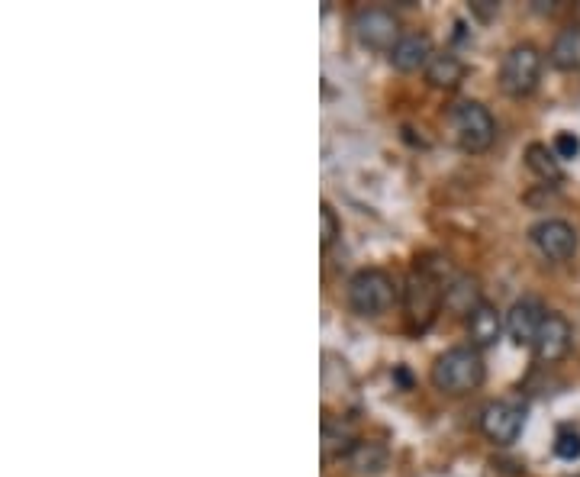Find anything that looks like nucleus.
<instances>
[{"instance_id": "nucleus-10", "label": "nucleus", "mask_w": 580, "mask_h": 477, "mask_svg": "<svg viewBox=\"0 0 580 477\" xmlns=\"http://www.w3.org/2000/svg\"><path fill=\"white\" fill-rule=\"evenodd\" d=\"M545 316L548 313H545L539 297H522V300L513 303L510 313H506V332H510V339L516 345H535Z\"/></svg>"}, {"instance_id": "nucleus-11", "label": "nucleus", "mask_w": 580, "mask_h": 477, "mask_svg": "<svg viewBox=\"0 0 580 477\" xmlns=\"http://www.w3.org/2000/svg\"><path fill=\"white\" fill-rule=\"evenodd\" d=\"M432 55H435V49H432V39L426 33H403L397 46L390 49V65L403 71V75H410V71L426 68L432 62Z\"/></svg>"}, {"instance_id": "nucleus-13", "label": "nucleus", "mask_w": 580, "mask_h": 477, "mask_svg": "<svg viewBox=\"0 0 580 477\" xmlns=\"http://www.w3.org/2000/svg\"><path fill=\"white\" fill-rule=\"evenodd\" d=\"M481 303H484L481 284H477V278H471V274H455V278L445 284V307L455 316H471Z\"/></svg>"}, {"instance_id": "nucleus-18", "label": "nucleus", "mask_w": 580, "mask_h": 477, "mask_svg": "<svg viewBox=\"0 0 580 477\" xmlns=\"http://www.w3.org/2000/svg\"><path fill=\"white\" fill-rule=\"evenodd\" d=\"M352 468L358 474H381L387 468V448L381 442H371V439H358V445L352 448Z\"/></svg>"}, {"instance_id": "nucleus-7", "label": "nucleus", "mask_w": 580, "mask_h": 477, "mask_svg": "<svg viewBox=\"0 0 580 477\" xmlns=\"http://www.w3.org/2000/svg\"><path fill=\"white\" fill-rule=\"evenodd\" d=\"M355 36L365 49H374V52H387L400 42V20L394 17L390 10L384 7H368V10H358L355 17Z\"/></svg>"}, {"instance_id": "nucleus-8", "label": "nucleus", "mask_w": 580, "mask_h": 477, "mask_svg": "<svg viewBox=\"0 0 580 477\" xmlns=\"http://www.w3.org/2000/svg\"><path fill=\"white\" fill-rule=\"evenodd\" d=\"M529 239L548 262H571L577 252V233L564 220H539L529 229Z\"/></svg>"}, {"instance_id": "nucleus-3", "label": "nucleus", "mask_w": 580, "mask_h": 477, "mask_svg": "<svg viewBox=\"0 0 580 477\" xmlns=\"http://www.w3.org/2000/svg\"><path fill=\"white\" fill-rule=\"evenodd\" d=\"M448 126H452V136L458 142L461 152H487L497 139V123H493L490 110L477 100H458V104L448 110Z\"/></svg>"}, {"instance_id": "nucleus-20", "label": "nucleus", "mask_w": 580, "mask_h": 477, "mask_svg": "<svg viewBox=\"0 0 580 477\" xmlns=\"http://www.w3.org/2000/svg\"><path fill=\"white\" fill-rule=\"evenodd\" d=\"M555 455L561 461H577L580 458V436L571 429H561L558 439H555Z\"/></svg>"}, {"instance_id": "nucleus-21", "label": "nucleus", "mask_w": 580, "mask_h": 477, "mask_svg": "<svg viewBox=\"0 0 580 477\" xmlns=\"http://www.w3.org/2000/svg\"><path fill=\"white\" fill-rule=\"evenodd\" d=\"M580 152V139L574 133H558L555 136V155L558 158H577Z\"/></svg>"}, {"instance_id": "nucleus-19", "label": "nucleus", "mask_w": 580, "mask_h": 477, "mask_svg": "<svg viewBox=\"0 0 580 477\" xmlns=\"http://www.w3.org/2000/svg\"><path fill=\"white\" fill-rule=\"evenodd\" d=\"M339 216H336V210H332L329 204H323L319 207V245H323V249H329L332 242L339 239Z\"/></svg>"}, {"instance_id": "nucleus-16", "label": "nucleus", "mask_w": 580, "mask_h": 477, "mask_svg": "<svg viewBox=\"0 0 580 477\" xmlns=\"http://www.w3.org/2000/svg\"><path fill=\"white\" fill-rule=\"evenodd\" d=\"M358 445L355 432L342 419H326L323 423V458L332 461V458H348L352 455V448Z\"/></svg>"}, {"instance_id": "nucleus-17", "label": "nucleus", "mask_w": 580, "mask_h": 477, "mask_svg": "<svg viewBox=\"0 0 580 477\" xmlns=\"http://www.w3.org/2000/svg\"><path fill=\"white\" fill-rule=\"evenodd\" d=\"M526 165H529L532 175H535V178H542V181L558 184V181L564 178L555 149L542 146V142H529V146H526Z\"/></svg>"}, {"instance_id": "nucleus-2", "label": "nucleus", "mask_w": 580, "mask_h": 477, "mask_svg": "<svg viewBox=\"0 0 580 477\" xmlns=\"http://www.w3.org/2000/svg\"><path fill=\"white\" fill-rule=\"evenodd\" d=\"M442 268H435L429 262H419L413 274L406 278L403 287V303H406V316L416 329H429L435 313L445 303V281L439 278Z\"/></svg>"}, {"instance_id": "nucleus-14", "label": "nucleus", "mask_w": 580, "mask_h": 477, "mask_svg": "<svg viewBox=\"0 0 580 477\" xmlns=\"http://www.w3.org/2000/svg\"><path fill=\"white\" fill-rule=\"evenodd\" d=\"M464 75H468V68H464V62L458 59L455 52H435L432 62L426 65V81L439 91L458 88V84L464 81Z\"/></svg>"}, {"instance_id": "nucleus-9", "label": "nucleus", "mask_w": 580, "mask_h": 477, "mask_svg": "<svg viewBox=\"0 0 580 477\" xmlns=\"http://www.w3.org/2000/svg\"><path fill=\"white\" fill-rule=\"evenodd\" d=\"M571 342H574L571 323L564 320L561 313H548L532 349H535V358H539L542 365H555V361H561L564 355L571 352Z\"/></svg>"}, {"instance_id": "nucleus-1", "label": "nucleus", "mask_w": 580, "mask_h": 477, "mask_svg": "<svg viewBox=\"0 0 580 477\" xmlns=\"http://www.w3.org/2000/svg\"><path fill=\"white\" fill-rule=\"evenodd\" d=\"M432 384L442 394H471L484 384V358L481 349L474 345H455V349H445L432 365Z\"/></svg>"}, {"instance_id": "nucleus-6", "label": "nucleus", "mask_w": 580, "mask_h": 477, "mask_svg": "<svg viewBox=\"0 0 580 477\" xmlns=\"http://www.w3.org/2000/svg\"><path fill=\"white\" fill-rule=\"evenodd\" d=\"M522 426H526V403L519 397H503L487 403L481 416V429L493 445H513L519 439Z\"/></svg>"}, {"instance_id": "nucleus-4", "label": "nucleus", "mask_w": 580, "mask_h": 477, "mask_svg": "<svg viewBox=\"0 0 580 477\" xmlns=\"http://www.w3.org/2000/svg\"><path fill=\"white\" fill-rule=\"evenodd\" d=\"M397 300V284L387 271L381 268H361L352 274L348 281V307H352L358 316H384Z\"/></svg>"}, {"instance_id": "nucleus-12", "label": "nucleus", "mask_w": 580, "mask_h": 477, "mask_svg": "<svg viewBox=\"0 0 580 477\" xmlns=\"http://www.w3.org/2000/svg\"><path fill=\"white\" fill-rule=\"evenodd\" d=\"M500 332H503V316L493 303L484 300L481 307L468 316V339L474 349H490V345H497Z\"/></svg>"}, {"instance_id": "nucleus-22", "label": "nucleus", "mask_w": 580, "mask_h": 477, "mask_svg": "<svg viewBox=\"0 0 580 477\" xmlns=\"http://www.w3.org/2000/svg\"><path fill=\"white\" fill-rule=\"evenodd\" d=\"M471 10H474L477 17H481V20H490L493 13L500 10V4H493V0H471Z\"/></svg>"}, {"instance_id": "nucleus-15", "label": "nucleus", "mask_w": 580, "mask_h": 477, "mask_svg": "<svg viewBox=\"0 0 580 477\" xmlns=\"http://www.w3.org/2000/svg\"><path fill=\"white\" fill-rule=\"evenodd\" d=\"M551 65L558 71H580V26H564L551 42Z\"/></svg>"}, {"instance_id": "nucleus-5", "label": "nucleus", "mask_w": 580, "mask_h": 477, "mask_svg": "<svg viewBox=\"0 0 580 477\" xmlns=\"http://www.w3.org/2000/svg\"><path fill=\"white\" fill-rule=\"evenodd\" d=\"M542 78V52L532 42H516V46L503 55L500 65V88L510 97H526L539 88Z\"/></svg>"}]
</instances>
